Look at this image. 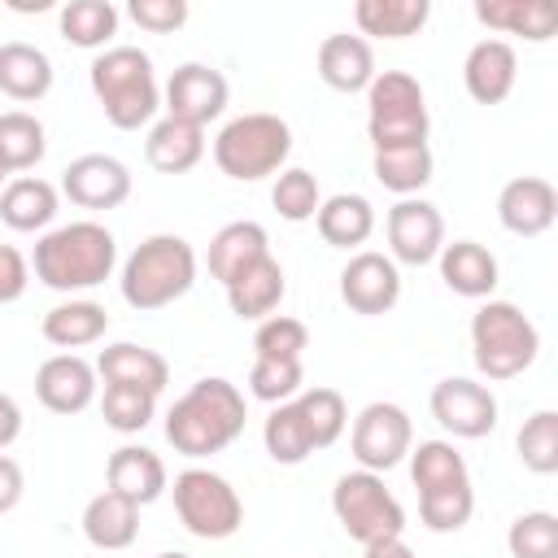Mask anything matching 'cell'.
Segmentation results:
<instances>
[{
  "instance_id": "cell-13",
  "label": "cell",
  "mask_w": 558,
  "mask_h": 558,
  "mask_svg": "<svg viewBox=\"0 0 558 558\" xmlns=\"http://www.w3.org/2000/svg\"><path fill=\"white\" fill-rule=\"evenodd\" d=\"M227 96H231V87L214 65L183 61L166 83V118H179V122H192L205 131L214 118H222Z\"/></svg>"
},
{
  "instance_id": "cell-5",
  "label": "cell",
  "mask_w": 558,
  "mask_h": 558,
  "mask_svg": "<svg viewBox=\"0 0 558 558\" xmlns=\"http://www.w3.org/2000/svg\"><path fill=\"white\" fill-rule=\"evenodd\" d=\"M471 353H475V371L501 384L536 362L541 331L514 301H484L471 314Z\"/></svg>"
},
{
  "instance_id": "cell-4",
  "label": "cell",
  "mask_w": 558,
  "mask_h": 558,
  "mask_svg": "<svg viewBox=\"0 0 558 558\" xmlns=\"http://www.w3.org/2000/svg\"><path fill=\"white\" fill-rule=\"evenodd\" d=\"M122 301L131 310H166L196 283V248L183 235H148L122 262Z\"/></svg>"
},
{
  "instance_id": "cell-34",
  "label": "cell",
  "mask_w": 558,
  "mask_h": 558,
  "mask_svg": "<svg viewBox=\"0 0 558 558\" xmlns=\"http://www.w3.org/2000/svg\"><path fill=\"white\" fill-rule=\"evenodd\" d=\"M61 39L74 48H105L118 35V9L109 0H70L57 13Z\"/></svg>"
},
{
  "instance_id": "cell-37",
  "label": "cell",
  "mask_w": 558,
  "mask_h": 558,
  "mask_svg": "<svg viewBox=\"0 0 558 558\" xmlns=\"http://www.w3.org/2000/svg\"><path fill=\"white\" fill-rule=\"evenodd\" d=\"M262 440H266V453H270L279 466H296V462H305V458L314 453L310 432H305V418H301V410H296V397L283 401V405H275V410L266 414Z\"/></svg>"
},
{
  "instance_id": "cell-14",
  "label": "cell",
  "mask_w": 558,
  "mask_h": 558,
  "mask_svg": "<svg viewBox=\"0 0 558 558\" xmlns=\"http://www.w3.org/2000/svg\"><path fill=\"white\" fill-rule=\"evenodd\" d=\"M340 301L353 310V314H388L397 301H401V270L388 253H353L340 270Z\"/></svg>"
},
{
  "instance_id": "cell-11",
  "label": "cell",
  "mask_w": 558,
  "mask_h": 558,
  "mask_svg": "<svg viewBox=\"0 0 558 558\" xmlns=\"http://www.w3.org/2000/svg\"><path fill=\"white\" fill-rule=\"evenodd\" d=\"M384 231H388V253L392 262L401 266H427L440 257L445 248V218L432 201L423 196H401L388 218H384Z\"/></svg>"
},
{
  "instance_id": "cell-32",
  "label": "cell",
  "mask_w": 558,
  "mask_h": 558,
  "mask_svg": "<svg viewBox=\"0 0 558 558\" xmlns=\"http://www.w3.org/2000/svg\"><path fill=\"white\" fill-rule=\"evenodd\" d=\"M427 17H432L427 0H357L353 4L357 31L375 39H410L427 26Z\"/></svg>"
},
{
  "instance_id": "cell-39",
  "label": "cell",
  "mask_w": 558,
  "mask_h": 558,
  "mask_svg": "<svg viewBox=\"0 0 558 558\" xmlns=\"http://www.w3.org/2000/svg\"><path fill=\"white\" fill-rule=\"evenodd\" d=\"M514 449L532 475H554L558 471V410H536L532 418H523Z\"/></svg>"
},
{
  "instance_id": "cell-16",
  "label": "cell",
  "mask_w": 558,
  "mask_h": 558,
  "mask_svg": "<svg viewBox=\"0 0 558 558\" xmlns=\"http://www.w3.org/2000/svg\"><path fill=\"white\" fill-rule=\"evenodd\" d=\"M558 218V192L549 179L541 174H523V179H510L497 196V222L519 235V240H536L554 227Z\"/></svg>"
},
{
  "instance_id": "cell-40",
  "label": "cell",
  "mask_w": 558,
  "mask_h": 558,
  "mask_svg": "<svg viewBox=\"0 0 558 558\" xmlns=\"http://www.w3.org/2000/svg\"><path fill=\"white\" fill-rule=\"evenodd\" d=\"M270 205L279 209L283 222H310L323 205V192H318V179L301 166L292 170H279L275 174V187H270Z\"/></svg>"
},
{
  "instance_id": "cell-6",
  "label": "cell",
  "mask_w": 558,
  "mask_h": 558,
  "mask_svg": "<svg viewBox=\"0 0 558 558\" xmlns=\"http://www.w3.org/2000/svg\"><path fill=\"white\" fill-rule=\"evenodd\" d=\"M292 153V126L279 113H240L214 135V161L235 183L279 174Z\"/></svg>"
},
{
  "instance_id": "cell-47",
  "label": "cell",
  "mask_w": 558,
  "mask_h": 558,
  "mask_svg": "<svg viewBox=\"0 0 558 558\" xmlns=\"http://www.w3.org/2000/svg\"><path fill=\"white\" fill-rule=\"evenodd\" d=\"M26 279H31L26 257H22L13 244H0V305L17 301V296L26 292Z\"/></svg>"
},
{
  "instance_id": "cell-27",
  "label": "cell",
  "mask_w": 558,
  "mask_h": 558,
  "mask_svg": "<svg viewBox=\"0 0 558 558\" xmlns=\"http://www.w3.org/2000/svg\"><path fill=\"white\" fill-rule=\"evenodd\" d=\"M83 536L105 549V554H118V549H131L135 536H140V506L118 497V493H96L87 506H83Z\"/></svg>"
},
{
  "instance_id": "cell-19",
  "label": "cell",
  "mask_w": 558,
  "mask_h": 558,
  "mask_svg": "<svg viewBox=\"0 0 558 558\" xmlns=\"http://www.w3.org/2000/svg\"><path fill=\"white\" fill-rule=\"evenodd\" d=\"M105 484H109V493H118V497H126L135 506H153L170 488V475H166V462L153 449L122 445L105 462Z\"/></svg>"
},
{
  "instance_id": "cell-52",
  "label": "cell",
  "mask_w": 558,
  "mask_h": 558,
  "mask_svg": "<svg viewBox=\"0 0 558 558\" xmlns=\"http://www.w3.org/2000/svg\"><path fill=\"white\" fill-rule=\"evenodd\" d=\"M9 174H13V170H9V166H4V157H0V192H4V183H9Z\"/></svg>"
},
{
  "instance_id": "cell-15",
  "label": "cell",
  "mask_w": 558,
  "mask_h": 558,
  "mask_svg": "<svg viewBox=\"0 0 558 558\" xmlns=\"http://www.w3.org/2000/svg\"><path fill=\"white\" fill-rule=\"evenodd\" d=\"M61 192L78 209H118L131 196V170L109 153H83L61 170Z\"/></svg>"
},
{
  "instance_id": "cell-22",
  "label": "cell",
  "mask_w": 558,
  "mask_h": 558,
  "mask_svg": "<svg viewBox=\"0 0 558 558\" xmlns=\"http://www.w3.org/2000/svg\"><path fill=\"white\" fill-rule=\"evenodd\" d=\"M440 279L449 292L466 296V301H493L497 288V257L480 244V240H453L440 248Z\"/></svg>"
},
{
  "instance_id": "cell-33",
  "label": "cell",
  "mask_w": 558,
  "mask_h": 558,
  "mask_svg": "<svg viewBox=\"0 0 558 558\" xmlns=\"http://www.w3.org/2000/svg\"><path fill=\"white\" fill-rule=\"evenodd\" d=\"M410 480L418 493H436V488H458V484H471V471H466V458L449 445V440H418L410 445Z\"/></svg>"
},
{
  "instance_id": "cell-12",
  "label": "cell",
  "mask_w": 558,
  "mask_h": 558,
  "mask_svg": "<svg viewBox=\"0 0 558 558\" xmlns=\"http://www.w3.org/2000/svg\"><path fill=\"white\" fill-rule=\"evenodd\" d=\"M432 418L458 440H480L497 427V397L475 379L449 375L432 388Z\"/></svg>"
},
{
  "instance_id": "cell-1",
  "label": "cell",
  "mask_w": 558,
  "mask_h": 558,
  "mask_svg": "<svg viewBox=\"0 0 558 558\" xmlns=\"http://www.w3.org/2000/svg\"><path fill=\"white\" fill-rule=\"evenodd\" d=\"M244 418V392L222 375H205L170 405L166 440L183 458H209L240 440Z\"/></svg>"
},
{
  "instance_id": "cell-18",
  "label": "cell",
  "mask_w": 558,
  "mask_h": 558,
  "mask_svg": "<svg viewBox=\"0 0 558 558\" xmlns=\"http://www.w3.org/2000/svg\"><path fill=\"white\" fill-rule=\"evenodd\" d=\"M519 57L506 39H480L462 61V83L475 105H501L514 92Z\"/></svg>"
},
{
  "instance_id": "cell-50",
  "label": "cell",
  "mask_w": 558,
  "mask_h": 558,
  "mask_svg": "<svg viewBox=\"0 0 558 558\" xmlns=\"http://www.w3.org/2000/svg\"><path fill=\"white\" fill-rule=\"evenodd\" d=\"M366 558H418L401 536H392V541H375V545H366Z\"/></svg>"
},
{
  "instance_id": "cell-48",
  "label": "cell",
  "mask_w": 558,
  "mask_h": 558,
  "mask_svg": "<svg viewBox=\"0 0 558 558\" xmlns=\"http://www.w3.org/2000/svg\"><path fill=\"white\" fill-rule=\"evenodd\" d=\"M22 493H26V480H22V466L9 458V453H0V514H9V510H17V501H22Z\"/></svg>"
},
{
  "instance_id": "cell-24",
  "label": "cell",
  "mask_w": 558,
  "mask_h": 558,
  "mask_svg": "<svg viewBox=\"0 0 558 558\" xmlns=\"http://www.w3.org/2000/svg\"><path fill=\"white\" fill-rule=\"evenodd\" d=\"M266 253H270V235H266V227H262V222L240 218V222L218 227V235L209 240L205 266H209V275L227 288L240 270H248V266H253V262H262Z\"/></svg>"
},
{
  "instance_id": "cell-9",
  "label": "cell",
  "mask_w": 558,
  "mask_h": 558,
  "mask_svg": "<svg viewBox=\"0 0 558 558\" xmlns=\"http://www.w3.org/2000/svg\"><path fill=\"white\" fill-rule=\"evenodd\" d=\"M174 514L179 523L201 536V541H227L240 532L244 523V501L231 488V480H222L218 471L205 466H187L174 475Z\"/></svg>"
},
{
  "instance_id": "cell-46",
  "label": "cell",
  "mask_w": 558,
  "mask_h": 558,
  "mask_svg": "<svg viewBox=\"0 0 558 558\" xmlns=\"http://www.w3.org/2000/svg\"><path fill=\"white\" fill-rule=\"evenodd\" d=\"M131 22L140 31H153V35H170L187 22V0H131L126 4Z\"/></svg>"
},
{
  "instance_id": "cell-43",
  "label": "cell",
  "mask_w": 558,
  "mask_h": 558,
  "mask_svg": "<svg viewBox=\"0 0 558 558\" xmlns=\"http://www.w3.org/2000/svg\"><path fill=\"white\" fill-rule=\"evenodd\" d=\"M510 558H558V514L549 510H527L510 523L506 532Z\"/></svg>"
},
{
  "instance_id": "cell-26",
  "label": "cell",
  "mask_w": 558,
  "mask_h": 558,
  "mask_svg": "<svg viewBox=\"0 0 558 558\" xmlns=\"http://www.w3.org/2000/svg\"><path fill=\"white\" fill-rule=\"evenodd\" d=\"M283 292H288L283 266L266 253L262 262H253L248 270H240V275L227 283V305H231L235 318H257V323H262V318H270V314L279 310Z\"/></svg>"
},
{
  "instance_id": "cell-36",
  "label": "cell",
  "mask_w": 558,
  "mask_h": 558,
  "mask_svg": "<svg viewBox=\"0 0 558 558\" xmlns=\"http://www.w3.org/2000/svg\"><path fill=\"white\" fill-rule=\"evenodd\" d=\"M48 153V135L44 122L26 109H9L0 113V157L9 170H35Z\"/></svg>"
},
{
  "instance_id": "cell-23",
  "label": "cell",
  "mask_w": 558,
  "mask_h": 558,
  "mask_svg": "<svg viewBox=\"0 0 558 558\" xmlns=\"http://www.w3.org/2000/svg\"><path fill=\"white\" fill-rule=\"evenodd\" d=\"M475 17L488 31L523 35L527 44H545L558 35V4L554 0H475Z\"/></svg>"
},
{
  "instance_id": "cell-42",
  "label": "cell",
  "mask_w": 558,
  "mask_h": 558,
  "mask_svg": "<svg viewBox=\"0 0 558 558\" xmlns=\"http://www.w3.org/2000/svg\"><path fill=\"white\" fill-rule=\"evenodd\" d=\"M475 514V488L458 484V488H436V493H418V519L432 532H458L466 527Z\"/></svg>"
},
{
  "instance_id": "cell-38",
  "label": "cell",
  "mask_w": 558,
  "mask_h": 558,
  "mask_svg": "<svg viewBox=\"0 0 558 558\" xmlns=\"http://www.w3.org/2000/svg\"><path fill=\"white\" fill-rule=\"evenodd\" d=\"M296 410L305 418V432H310V445L314 449L336 445L344 436V427H349V405H344V397L336 388H310V392H301L296 397Z\"/></svg>"
},
{
  "instance_id": "cell-3",
  "label": "cell",
  "mask_w": 558,
  "mask_h": 558,
  "mask_svg": "<svg viewBox=\"0 0 558 558\" xmlns=\"http://www.w3.org/2000/svg\"><path fill=\"white\" fill-rule=\"evenodd\" d=\"M87 83H92V96L100 100L105 118L118 126V131H140L153 122L157 105H161V87H157V74H153V57L135 44H113L105 48L92 70H87Z\"/></svg>"
},
{
  "instance_id": "cell-8",
  "label": "cell",
  "mask_w": 558,
  "mask_h": 558,
  "mask_svg": "<svg viewBox=\"0 0 558 558\" xmlns=\"http://www.w3.org/2000/svg\"><path fill=\"white\" fill-rule=\"evenodd\" d=\"M331 510L340 519V527L349 532V541H357L362 549L375 541H392L405 532V510L392 497V488L384 484V475L375 471H344L331 488Z\"/></svg>"
},
{
  "instance_id": "cell-53",
  "label": "cell",
  "mask_w": 558,
  "mask_h": 558,
  "mask_svg": "<svg viewBox=\"0 0 558 558\" xmlns=\"http://www.w3.org/2000/svg\"><path fill=\"white\" fill-rule=\"evenodd\" d=\"M157 558H192V554H183V549H166V554H157Z\"/></svg>"
},
{
  "instance_id": "cell-21",
  "label": "cell",
  "mask_w": 558,
  "mask_h": 558,
  "mask_svg": "<svg viewBox=\"0 0 558 558\" xmlns=\"http://www.w3.org/2000/svg\"><path fill=\"white\" fill-rule=\"evenodd\" d=\"M96 375L105 384H126V388H144V392H161L170 384V362L148 349V344H135V340H118V344H105L100 357H96Z\"/></svg>"
},
{
  "instance_id": "cell-25",
  "label": "cell",
  "mask_w": 558,
  "mask_h": 558,
  "mask_svg": "<svg viewBox=\"0 0 558 558\" xmlns=\"http://www.w3.org/2000/svg\"><path fill=\"white\" fill-rule=\"evenodd\" d=\"M0 92L17 105L44 100L52 92V61L44 48L26 44V39H9L0 44Z\"/></svg>"
},
{
  "instance_id": "cell-45",
  "label": "cell",
  "mask_w": 558,
  "mask_h": 558,
  "mask_svg": "<svg viewBox=\"0 0 558 558\" xmlns=\"http://www.w3.org/2000/svg\"><path fill=\"white\" fill-rule=\"evenodd\" d=\"M253 349H257V357H288V362H301V353L310 349V327H305L301 318L270 314V318L257 323Z\"/></svg>"
},
{
  "instance_id": "cell-41",
  "label": "cell",
  "mask_w": 558,
  "mask_h": 558,
  "mask_svg": "<svg viewBox=\"0 0 558 558\" xmlns=\"http://www.w3.org/2000/svg\"><path fill=\"white\" fill-rule=\"evenodd\" d=\"M100 414L113 432L131 436V432H144L157 414V397L144 392V388H126V384H105V397H100Z\"/></svg>"
},
{
  "instance_id": "cell-49",
  "label": "cell",
  "mask_w": 558,
  "mask_h": 558,
  "mask_svg": "<svg viewBox=\"0 0 558 558\" xmlns=\"http://www.w3.org/2000/svg\"><path fill=\"white\" fill-rule=\"evenodd\" d=\"M17 436H22V405H17L9 392H0V453H4Z\"/></svg>"
},
{
  "instance_id": "cell-2",
  "label": "cell",
  "mask_w": 558,
  "mask_h": 558,
  "mask_svg": "<svg viewBox=\"0 0 558 558\" xmlns=\"http://www.w3.org/2000/svg\"><path fill=\"white\" fill-rule=\"evenodd\" d=\"M31 266H35V279L52 292H87L113 275L118 240L100 222H65L39 235Z\"/></svg>"
},
{
  "instance_id": "cell-10",
  "label": "cell",
  "mask_w": 558,
  "mask_h": 558,
  "mask_svg": "<svg viewBox=\"0 0 558 558\" xmlns=\"http://www.w3.org/2000/svg\"><path fill=\"white\" fill-rule=\"evenodd\" d=\"M414 445V423L401 405L392 401H371L357 418H353V432H349V449L357 458L362 471H392Z\"/></svg>"
},
{
  "instance_id": "cell-29",
  "label": "cell",
  "mask_w": 558,
  "mask_h": 558,
  "mask_svg": "<svg viewBox=\"0 0 558 558\" xmlns=\"http://www.w3.org/2000/svg\"><path fill=\"white\" fill-rule=\"evenodd\" d=\"M314 227H318L323 244H331V248H357L375 231V205L366 196H357V192H336V196H327L318 205Z\"/></svg>"
},
{
  "instance_id": "cell-51",
  "label": "cell",
  "mask_w": 558,
  "mask_h": 558,
  "mask_svg": "<svg viewBox=\"0 0 558 558\" xmlns=\"http://www.w3.org/2000/svg\"><path fill=\"white\" fill-rule=\"evenodd\" d=\"M52 0H9V9H17V13H44Z\"/></svg>"
},
{
  "instance_id": "cell-35",
  "label": "cell",
  "mask_w": 558,
  "mask_h": 558,
  "mask_svg": "<svg viewBox=\"0 0 558 558\" xmlns=\"http://www.w3.org/2000/svg\"><path fill=\"white\" fill-rule=\"evenodd\" d=\"M371 170H375V179H379L388 192L414 196V192H423V187L432 183L436 161H432V148H427V144H410V148H384V153H375Z\"/></svg>"
},
{
  "instance_id": "cell-30",
  "label": "cell",
  "mask_w": 558,
  "mask_h": 558,
  "mask_svg": "<svg viewBox=\"0 0 558 558\" xmlns=\"http://www.w3.org/2000/svg\"><path fill=\"white\" fill-rule=\"evenodd\" d=\"M57 218V187L35 174H17L0 192V222L9 231H44Z\"/></svg>"
},
{
  "instance_id": "cell-7",
  "label": "cell",
  "mask_w": 558,
  "mask_h": 558,
  "mask_svg": "<svg viewBox=\"0 0 558 558\" xmlns=\"http://www.w3.org/2000/svg\"><path fill=\"white\" fill-rule=\"evenodd\" d=\"M427 131H432V118H427L423 83L405 70H375L366 87V135L375 153L427 144Z\"/></svg>"
},
{
  "instance_id": "cell-44",
  "label": "cell",
  "mask_w": 558,
  "mask_h": 558,
  "mask_svg": "<svg viewBox=\"0 0 558 558\" xmlns=\"http://www.w3.org/2000/svg\"><path fill=\"white\" fill-rule=\"evenodd\" d=\"M305 384V366L301 362H288V357H257L253 371H248V392L266 405H283L301 392Z\"/></svg>"
},
{
  "instance_id": "cell-31",
  "label": "cell",
  "mask_w": 558,
  "mask_h": 558,
  "mask_svg": "<svg viewBox=\"0 0 558 558\" xmlns=\"http://www.w3.org/2000/svg\"><path fill=\"white\" fill-rule=\"evenodd\" d=\"M39 331L57 349H83V344H96L109 331V310L100 301H74L70 296V301H61L44 314Z\"/></svg>"
},
{
  "instance_id": "cell-20",
  "label": "cell",
  "mask_w": 558,
  "mask_h": 558,
  "mask_svg": "<svg viewBox=\"0 0 558 558\" xmlns=\"http://www.w3.org/2000/svg\"><path fill=\"white\" fill-rule=\"evenodd\" d=\"M314 65H318V78L331 92H344V96L366 92L371 78H375V52H371V44L362 35H349V31L327 35L318 44V61Z\"/></svg>"
},
{
  "instance_id": "cell-17",
  "label": "cell",
  "mask_w": 558,
  "mask_h": 558,
  "mask_svg": "<svg viewBox=\"0 0 558 558\" xmlns=\"http://www.w3.org/2000/svg\"><path fill=\"white\" fill-rule=\"evenodd\" d=\"M35 397L52 414H83L96 401V366L78 353H52L35 371Z\"/></svg>"
},
{
  "instance_id": "cell-28",
  "label": "cell",
  "mask_w": 558,
  "mask_h": 558,
  "mask_svg": "<svg viewBox=\"0 0 558 558\" xmlns=\"http://www.w3.org/2000/svg\"><path fill=\"white\" fill-rule=\"evenodd\" d=\"M144 157L161 174H187L205 157V131L192 122H179V118H161L148 126Z\"/></svg>"
}]
</instances>
